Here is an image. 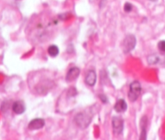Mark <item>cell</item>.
Masks as SVG:
<instances>
[{"label": "cell", "mask_w": 165, "mask_h": 140, "mask_svg": "<svg viewBox=\"0 0 165 140\" xmlns=\"http://www.w3.org/2000/svg\"><path fill=\"white\" fill-rule=\"evenodd\" d=\"M141 91H142V88H141V84L139 83V82H138V81L132 82L130 85V90L128 93L129 100L131 102L135 101L140 95Z\"/></svg>", "instance_id": "6da1fadb"}, {"label": "cell", "mask_w": 165, "mask_h": 140, "mask_svg": "<svg viewBox=\"0 0 165 140\" xmlns=\"http://www.w3.org/2000/svg\"><path fill=\"white\" fill-rule=\"evenodd\" d=\"M136 45V38L133 35H128L125 37L122 42V49L125 53H128L131 51Z\"/></svg>", "instance_id": "7a4b0ae2"}, {"label": "cell", "mask_w": 165, "mask_h": 140, "mask_svg": "<svg viewBox=\"0 0 165 140\" xmlns=\"http://www.w3.org/2000/svg\"><path fill=\"white\" fill-rule=\"evenodd\" d=\"M112 126L114 133L120 134L123 130V120L119 117H114L112 119Z\"/></svg>", "instance_id": "3957f363"}, {"label": "cell", "mask_w": 165, "mask_h": 140, "mask_svg": "<svg viewBox=\"0 0 165 140\" xmlns=\"http://www.w3.org/2000/svg\"><path fill=\"white\" fill-rule=\"evenodd\" d=\"M76 122L81 128H85L90 122V118L85 113H79L78 116H76Z\"/></svg>", "instance_id": "277c9868"}, {"label": "cell", "mask_w": 165, "mask_h": 140, "mask_svg": "<svg viewBox=\"0 0 165 140\" xmlns=\"http://www.w3.org/2000/svg\"><path fill=\"white\" fill-rule=\"evenodd\" d=\"M44 124H45V122H44V119L36 118V119H33L32 121H30V123L28 125V128L31 131L39 130V129L44 127Z\"/></svg>", "instance_id": "5b68a950"}, {"label": "cell", "mask_w": 165, "mask_h": 140, "mask_svg": "<svg viewBox=\"0 0 165 140\" xmlns=\"http://www.w3.org/2000/svg\"><path fill=\"white\" fill-rule=\"evenodd\" d=\"M79 75H80V69L78 67H73L71 69H69L68 73L66 75V80L68 82L74 81L75 80L78 79Z\"/></svg>", "instance_id": "8992f818"}, {"label": "cell", "mask_w": 165, "mask_h": 140, "mask_svg": "<svg viewBox=\"0 0 165 140\" xmlns=\"http://www.w3.org/2000/svg\"><path fill=\"white\" fill-rule=\"evenodd\" d=\"M96 80H97V75L96 72L94 70H90L89 72L85 76V81L86 84H88L89 86H94V84L96 83Z\"/></svg>", "instance_id": "52a82bcc"}, {"label": "cell", "mask_w": 165, "mask_h": 140, "mask_svg": "<svg viewBox=\"0 0 165 140\" xmlns=\"http://www.w3.org/2000/svg\"><path fill=\"white\" fill-rule=\"evenodd\" d=\"M12 110L16 114H22L25 111L24 103L21 101H17L14 102L12 105Z\"/></svg>", "instance_id": "ba28073f"}, {"label": "cell", "mask_w": 165, "mask_h": 140, "mask_svg": "<svg viewBox=\"0 0 165 140\" xmlns=\"http://www.w3.org/2000/svg\"><path fill=\"white\" fill-rule=\"evenodd\" d=\"M127 105L124 100H118L115 105V109L118 113H123L127 110Z\"/></svg>", "instance_id": "9c48e42d"}, {"label": "cell", "mask_w": 165, "mask_h": 140, "mask_svg": "<svg viewBox=\"0 0 165 140\" xmlns=\"http://www.w3.org/2000/svg\"><path fill=\"white\" fill-rule=\"evenodd\" d=\"M146 126H147V118L143 117L141 120V134L139 140H147V131H146Z\"/></svg>", "instance_id": "30bf717a"}, {"label": "cell", "mask_w": 165, "mask_h": 140, "mask_svg": "<svg viewBox=\"0 0 165 140\" xmlns=\"http://www.w3.org/2000/svg\"><path fill=\"white\" fill-rule=\"evenodd\" d=\"M48 54L51 57H56L59 54V48L55 45H51L48 47Z\"/></svg>", "instance_id": "8fae6325"}, {"label": "cell", "mask_w": 165, "mask_h": 140, "mask_svg": "<svg viewBox=\"0 0 165 140\" xmlns=\"http://www.w3.org/2000/svg\"><path fill=\"white\" fill-rule=\"evenodd\" d=\"M147 61L150 64H156L158 63L160 61V57L157 55H150L149 57H147Z\"/></svg>", "instance_id": "7c38bea8"}, {"label": "cell", "mask_w": 165, "mask_h": 140, "mask_svg": "<svg viewBox=\"0 0 165 140\" xmlns=\"http://www.w3.org/2000/svg\"><path fill=\"white\" fill-rule=\"evenodd\" d=\"M158 48H159L160 51L165 52V41H161V42H159V44H158Z\"/></svg>", "instance_id": "4fadbf2b"}, {"label": "cell", "mask_w": 165, "mask_h": 140, "mask_svg": "<svg viewBox=\"0 0 165 140\" xmlns=\"http://www.w3.org/2000/svg\"><path fill=\"white\" fill-rule=\"evenodd\" d=\"M124 10L125 11H127V12H130L131 10H132V5L130 3H127L125 4Z\"/></svg>", "instance_id": "5bb4252c"}]
</instances>
